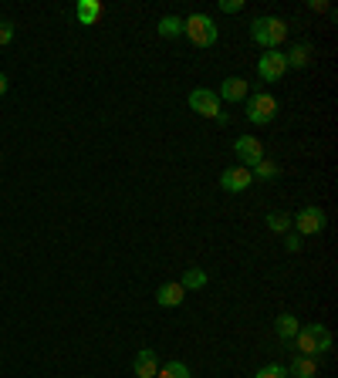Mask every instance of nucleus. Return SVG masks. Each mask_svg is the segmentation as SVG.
<instances>
[{"instance_id": "nucleus-15", "label": "nucleus", "mask_w": 338, "mask_h": 378, "mask_svg": "<svg viewBox=\"0 0 338 378\" xmlns=\"http://www.w3.org/2000/svg\"><path fill=\"white\" fill-rule=\"evenodd\" d=\"M312 44L308 41H298V44H291V51H285V61L287 68H305L308 61H312Z\"/></svg>"}, {"instance_id": "nucleus-26", "label": "nucleus", "mask_w": 338, "mask_h": 378, "mask_svg": "<svg viewBox=\"0 0 338 378\" xmlns=\"http://www.w3.org/2000/svg\"><path fill=\"white\" fill-rule=\"evenodd\" d=\"M308 10H314V14H328L332 3H328V0H308Z\"/></svg>"}, {"instance_id": "nucleus-27", "label": "nucleus", "mask_w": 338, "mask_h": 378, "mask_svg": "<svg viewBox=\"0 0 338 378\" xmlns=\"http://www.w3.org/2000/svg\"><path fill=\"white\" fill-rule=\"evenodd\" d=\"M227 122H230V115H227V112L220 108V112H217V126H227Z\"/></svg>"}, {"instance_id": "nucleus-28", "label": "nucleus", "mask_w": 338, "mask_h": 378, "mask_svg": "<svg viewBox=\"0 0 338 378\" xmlns=\"http://www.w3.org/2000/svg\"><path fill=\"white\" fill-rule=\"evenodd\" d=\"M3 95H7V75L0 71V98H3Z\"/></svg>"}, {"instance_id": "nucleus-1", "label": "nucleus", "mask_w": 338, "mask_h": 378, "mask_svg": "<svg viewBox=\"0 0 338 378\" xmlns=\"http://www.w3.org/2000/svg\"><path fill=\"white\" fill-rule=\"evenodd\" d=\"M251 37L254 44L264 51H278L287 41V21L274 17V14H260L251 21Z\"/></svg>"}, {"instance_id": "nucleus-23", "label": "nucleus", "mask_w": 338, "mask_h": 378, "mask_svg": "<svg viewBox=\"0 0 338 378\" xmlns=\"http://www.w3.org/2000/svg\"><path fill=\"white\" fill-rule=\"evenodd\" d=\"M301 247H305V243H301V237H298V233H285V250L287 253H298Z\"/></svg>"}, {"instance_id": "nucleus-24", "label": "nucleus", "mask_w": 338, "mask_h": 378, "mask_svg": "<svg viewBox=\"0 0 338 378\" xmlns=\"http://www.w3.org/2000/svg\"><path fill=\"white\" fill-rule=\"evenodd\" d=\"M10 41H14V24L10 21H0V48L10 44Z\"/></svg>"}, {"instance_id": "nucleus-16", "label": "nucleus", "mask_w": 338, "mask_h": 378, "mask_svg": "<svg viewBox=\"0 0 338 378\" xmlns=\"http://www.w3.org/2000/svg\"><path fill=\"white\" fill-rule=\"evenodd\" d=\"M274 331H278V338H281L285 345H291V338L301 331V321H298L294 314H287V311H285V314H278V321H274Z\"/></svg>"}, {"instance_id": "nucleus-21", "label": "nucleus", "mask_w": 338, "mask_h": 378, "mask_svg": "<svg viewBox=\"0 0 338 378\" xmlns=\"http://www.w3.org/2000/svg\"><path fill=\"white\" fill-rule=\"evenodd\" d=\"M251 176H254V179H278V176H281V169H278V162L264 159V162H257V166L251 169Z\"/></svg>"}, {"instance_id": "nucleus-20", "label": "nucleus", "mask_w": 338, "mask_h": 378, "mask_svg": "<svg viewBox=\"0 0 338 378\" xmlns=\"http://www.w3.org/2000/svg\"><path fill=\"white\" fill-rule=\"evenodd\" d=\"M264 223L274 230V233H291V216H287V213H281V209L267 213V216H264Z\"/></svg>"}, {"instance_id": "nucleus-19", "label": "nucleus", "mask_w": 338, "mask_h": 378, "mask_svg": "<svg viewBox=\"0 0 338 378\" xmlns=\"http://www.w3.org/2000/svg\"><path fill=\"white\" fill-rule=\"evenodd\" d=\"M156 378H189V368L183 365L180 358H173V361H166V365H159Z\"/></svg>"}, {"instance_id": "nucleus-4", "label": "nucleus", "mask_w": 338, "mask_h": 378, "mask_svg": "<svg viewBox=\"0 0 338 378\" xmlns=\"http://www.w3.org/2000/svg\"><path fill=\"white\" fill-rule=\"evenodd\" d=\"M247 119H251V126H267V122H274V119H278V98L267 95V92L247 95Z\"/></svg>"}, {"instance_id": "nucleus-3", "label": "nucleus", "mask_w": 338, "mask_h": 378, "mask_svg": "<svg viewBox=\"0 0 338 378\" xmlns=\"http://www.w3.org/2000/svg\"><path fill=\"white\" fill-rule=\"evenodd\" d=\"M183 34H186L189 44H196V48H213L217 37H220V31H217V24H213L210 14H189V17L183 21Z\"/></svg>"}, {"instance_id": "nucleus-9", "label": "nucleus", "mask_w": 338, "mask_h": 378, "mask_svg": "<svg viewBox=\"0 0 338 378\" xmlns=\"http://www.w3.org/2000/svg\"><path fill=\"white\" fill-rule=\"evenodd\" d=\"M247 95H251V81L247 78H240V75H230V78H223L220 81V92H217V98L220 101H247Z\"/></svg>"}, {"instance_id": "nucleus-18", "label": "nucleus", "mask_w": 338, "mask_h": 378, "mask_svg": "<svg viewBox=\"0 0 338 378\" xmlns=\"http://www.w3.org/2000/svg\"><path fill=\"white\" fill-rule=\"evenodd\" d=\"M156 34L159 37H183V17L176 14H166L156 21Z\"/></svg>"}, {"instance_id": "nucleus-7", "label": "nucleus", "mask_w": 338, "mask_h": 378, "mask_svg": "<svg viewBox=\"0 0 338 378\" xmlns=\"http://www.w3.org/2000/svg\"><path fill=\"white\" fill-rule=\"evenodd\" d=\"M186 101H189V108H193L196 115H203V119H217V112H220V98H217L213 88H193Z\"/></svg>"}, {"instance_id": "nucleus-14", "label": "nucleus", "mask_w": 338, "mask_h": 378, "mask_svg": "<svg viewBox=\"0 0 338 378\" xmlns=\"http://www.w3.org/2000/svg\"><path fill=\"white\" fill-rule=\"evenodd\" d=\"M287 375L291 378H318V361H314V358H305V354H294Z\"/></svg>"}, {"instance_id": "nucleus-17", "label": "nucleus", "mask_w": 338, "mask_h": 378, "mask_svg": "<svg viewBox=\"0 0 338 378\" xmlns=\"http://www.w3.org/2000/svg\"><path fill=\"white\" fill-rule=\"evenodd\" d=\"M207 270L203 267H189V270H183V280H180V287L183 291H203L207 287Z\"/></svg>"}, {"instance_id": "nucleus-13", "label": "nucleus", "mask_w": 338, "mask_h": 378, "mask_svg": "<svg viewBox=\"0 0 338 378\" xmlns=\"http://www.w3.org/2000/svg\"><path fill=\"white\" fill-rule=\"evenodd\" d=\"M99 17H102V3H99V0H78V3H75V21H78L81 27L99 24Z\"/></svg>"}, {"instance_id": "nucleus-25", "label": "nucleus", "mask_w": 338, "mask_h": 378, "mask_svg": "<svg viewBox=\"0 0 338 378\" xmlns=\"http://www.w3.org/2000/svg\"><path fill=\"white\" fill-rule=\"evenodd\" d=\"M220 10L223 14H240L244 10V0H220Z\"/></svg>"}, {"instance_id": "nucleus-12", "label": "nucleus", "mask_w": 338, "mask_h": 378, "mask_svg": "<svg viewBox=\"0 0 338 378\" xmlns=\"http://www.w3.org/2000/svg\"><path fill=\"white\" fill-rule=\"evenodd\" d=\"M183 298H186V291L180 287V280H169V284H162L156 291V304L166 307V311H169V307H180Z\"/></svg>"}, {"instance_id": "nucleus-5", "label": "nucleus", "mask_w": 338, "mask_h": 378, "mask_svg": "<svg viewBox=\"0 0 338 378\" xmlns=\"http://www.w3.org/2000/svg\"><path fill=\"white\" fill-rule=\"evenodd\" d=\"M325 227H328V216H325L321 206H305V209L294 213V230H298V237H318Z\"/></svg>"}, {"instance_id": "nucleus-8", "label": "nucleus", "mask_w": 338, "mask_h": 378, "mask_svg": "<svg viewBox=\"0 0 338 378\" xmlns=\"http://www.w3.org/2000/svg\"><path fill=\"white\" fill-rule=\"evenodd\" d=\"M234 152L247 169H254L257 162H264V146H260L254 135H240V139L234 142Z\"/></svg>"}, {"instance_id": "nucleus-2", "label": "nucleus", "mask_w": 338, "mask_h": 378, "mask_svg": "<svg viewBox=\"0 0 338 378\" xmlns=\"http://www.w3.org/2000/svg\"><path fill=\"white\" fill-rule=\"evenodd\" d=\"M291 341H294V352L305 354V358L332 352V331L325 328V325H305Z\"/></svg>"}, {"instance_id": "nucleus-10", "label": "nucleus", "mask_w": 338, "mask_h": 378, "mask_svg": "<svg viewBox=\"0 0 338 378\" xmlns=\"http://www.w3.org/2000/svg\"><path fill=\"white\" fill-rule=\"evenodd\" d=\"M251 182H254V176H251L247 166H230V169L220 173V186L227 193H244V189H251Z\"/></svg>"}, {"instance_id": "nucleus-22", "label": "nucleus", "mask_w": 338, "mask_h": 378, "mask_svg": "<svg viewBox=\"0 0 338 378\" xmlns=\"http://www.w3.org/2000/svg\"><path fill=\"white\" fill-rule=\"evenodd\" d=\"M254 378H291V375H287L285 365H264V368H260Z\"/></svg>"}, {"instance_id": "nucleus-11", "label": "nucleus", "mask_w": 338, "mask_h": 378, "mask_svg": "<svg viewBox=\"0 0 338 378\" xmlns=\"http://www.w3.org/2000/svg\"><path fill=\"white\" fill-rule=\"evenodd\" d=\"M159 365H162L159 354L153 348H142V352L135 354V361H132V372H135V378H156Z\"/></svg>"}, {"instance_id": "nucleus-6", "label": "nucleus", "mask_w": 338, "mask_h": 378, "mask_svg": "<svg viewBox=\"0 0 338 378\" xmlns=\"http://www.w3.org/2000/svg\"><path fill=\"white\" fill-rule=\"evenodd\" d=\"M257 75L264 81H281L287 75V61H285V51H264L257 58Z\"/></svg>"}]
</instances>
